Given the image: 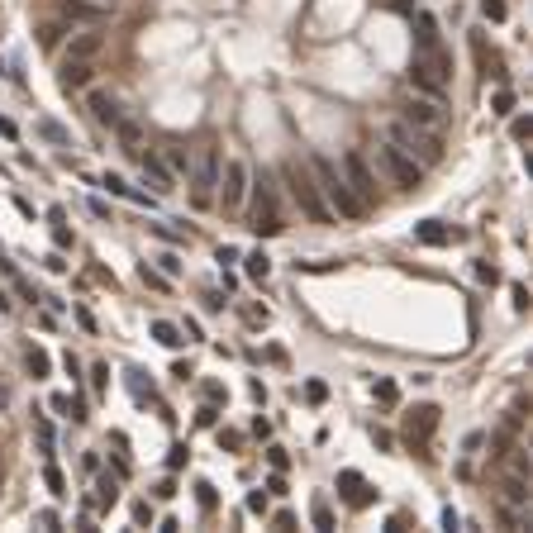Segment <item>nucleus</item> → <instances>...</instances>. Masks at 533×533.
Segmentation results:
<instances>
[{
	"mask_svg": "<svg viewBox=\"0 0 533 533\" xmlns=\"http://www.w3.org/2000/svg\"><path fill=\"white\" fill-rule=\"evenodd\" d=\"M310 176L314 186H319V195H324V205H329V215H343V220H362L367 215V205L352 195V186L343 181V172H338V162H329V157H310Z\"/></svg>",
	"mask_w": 533,
	"mask_h": 533,
	"instance_id": "nucleus-1",
	"label": "nucleus"
},
{
	"mask_svg": "<svg viewBox=\"0 0 533 533\" xmlns=\"http://www.w3.org/2000/svg\"><path fill=\"white\" fill-rule=\"evenodd\" d=\"M386 143H395L400 153H409L419 167L443 162V139H438V134H429V129H419V124H409V119H400V124L386 129Z\"/></svg>",
	"mask_w": 533,
	"mask_h": 533,
	"instance_id": "nucleus-2",
	"label": "nucleus"
},
{
	"mask_svg": "<svg viewBox=\"0 0 533 533\" xmlns=\"http://www.w3.org/2000/svg\"><path fill=\"white\" fill-rule=\"evenodd\" d=\"M448 53L443 48H419L414 58H409V86L424 95H443L448 91Z\"/></svg>",
	"mask_w": 533,
	"mask_h": 533,
	"instance_id": "nucleus-3",
	"label": "nucleus"
},
{
	"mask_svg": "<svg viewBox=\"0 0 533 533\" xmlns=\"http://www.w3.org/2000/svg\"><path fill=\"white\" fill-rule=\"evenodd\" d=\"M190 200L195 210H210L215 205V186H220V143H205L200 153L190 157Z\"/></svg>",
	"mask_w": 533,
	"mask_h": 533,
	"instance_id": "nucleus-4",
	"label": "nucleus"
},
{
	"mask_svg": "<svg viewBox=\"0 0 533 533\" xmlns=\"http://www.w3.org/2000/svg\"><path fill=\"white\" fill-rule=\"evenodd\" d=\"M281 181L291 186V200L300 205V215H310L314 224H324V220H329V205H324V195H319V186H314V176L305 172V167L286 162V167H281Z\"/></svg>",
	"mask_w": 533,
	"mask_h": 533,
	"instance_id": "nucleus-5",
	"label": "nucleus"
},
{
	"mask_svg": "<svg viewBox=\"0 0 533 533\" xmlns=\"http://www.w3.org/2000/svg\"><path fill=\"white\" fill-rule=\"evenodd\" d=\"M252 190H257V205H252V234H257V238H276L286 229V224H281V205H276V190H271L266 176Z\"/></svg>",
	"mask_w": 533,
	"mask_h": 533,
	"instance_id": "nucleus-6",
	"label": "nucleus"
},
{
	"mask_svg": "<svg viewBox=\"0 0 533 533\" xmlns=\"http://www.w3.org/2000/svg\"><path fill=\"white\" fill-rule=\"evenodd\" d=\"M338 172H343V181L352 186V195H357L367 210L377 205V176H372V167H367V157H362L357 148H352V153H343V167H338Z\"/></svg>",
	"mask_w": 533,
	"mask_h": 533,
	"instance_id": "nucleus-7",
	"label": "nucleus"
},
{
	"mask_svg": "<svg viewBox=\"0 0 533 533\" xmlns=\"http://www.w3.org/2000/svg\"><path fill=\"white\" fill-rule=\"evenodd\" d=\"M220 200H224V210H238V205L248 200V162H238V157H229L224 162V172H220Z\"/></svg>",
	"mask_w": 533,
	"mask_h": 533,
	"instance_id": "nucleus-8",
	"label": "nucleus"
},
{
	"mask_svg": "<svg viewBox=\"0 0 533 533\" xmlns=\"http://www.w3.org/2000/svg\"><path fill=\"white\" fill-rule=\"evenodd\" d=\"M381 162H386V172L395 176V186L414 190V186H419V181H424V167H419V162H414V157H409V153H400L395 143H386V148H381Z\"/></svg>",
	"mask_w": 533,
	"mask_h": 533,
	"instance_id": "nucleus-9",
	"label": "nucleus"
},
{
	"mask_svg": "<svg viewBox=\"0 0 533 533\" xmlns=\"http://www.w3.org/2000/svg\"><path fill=\"white\" fill-rule=\"evenodd\" d=\"M405 119H409V124H419V129H429V134H443V124H448L443 105H438V100H429V95H414V100H409Z\"/></svg>",
	"mask_w": 533,
	"mask_h": 533,
	"instance_id": "nucleus-10",
	"label": "nucleus"
},
{
	"mask_svg": "<svg viewBox=\"0 0 533 533\" xmlns=\"http://www.w3.org/2000/svg\"><path fill=\"white\" fill-rule=\"evenodd\" d=\"M100 48H105V33H100V24H91L86 33H72V43H67V63H95V58H100Z\"/></svg>",
	"mask_w": 533,
	"mask_h": 533,
	"instance_id": "nucleus-11",
	"label": "nucleus"
},
{
	"mask_svg": "<svg viewBox=\"0 0 533 533\" xmlns=\"http://www.w3.org/2000/svg\"><path fill=\"white\" fill-rule=\"evenodd\" d=\"M438 429V405H419L414 414H409V429H405V443L409 448H424L429 443V434Z\"/></svg>",
	"mask_w": 533,
	"mask_h": 533,
	"instance_id": "nucleus-12",
	"label": "nucleus"
},
{
	"mask_svg": "<svg viewBox=\"0 0 533 533\" xmlns=\"http://www.w3.org/2000/svg\"><path fill=\"white\" fill-rule=\"evenodd\" d=\"M63 19H72V24H105V0H63Z\"/></svg>",
	"mask_w": 533,
	"mask_h": 533,
	"instance_id": "nucleus-13",
	"label": "nucleus"
},
{
	"mask_svg": "<svg viewBox=\"0 0 533 533\" xmlns=\"http://www.w3.org/2000/svg\"><path fill=\"white\" fill-rule=\"evenodd\" d=\"M86 110H91V119L95 124H105V129H114L124 114H119V100L114 95H105V91H91L86 95Z\"/></svg>",
	"mask_w": 533,
	"mask_h": 533,
	"instance_id": "nucleus-14",
	"label": "nucleus"
},
{
	"mask_svg": "<svg viewBox=\"0 0 533 533\" xmlns=\"http://www.w3.org/2000/svg\"><path fill=\"white\" fill-rule=\"evenodd\" d=\"M139 167H143V176L153 181V190H176V176H172V167L162 162V157H153V153H139Z\"/></svg>",
	"mask_w": 533,
	"mask_h": 533,
	"instance_id": "nucleus-15",
	"label": "nucleus"
},
{
	"mask_svg": "<svg viewBox=\"0 0 533 533\" xmlns=\"http://www.w3.org/2000/svg\"><path fill=\"white\" fill-rule=\"evenodd\" d=\"M414 238H419L424 248H443V243L462 238V229H448V224H438V220H424V224H414Z\"/></svg>",
	"mask_w": 533,
	"mask_h": 533,
	"instance_id": "nucleus-16",
	"label": "nucleus"
},
{
	"mask_svg": "<svg viewBox=\"0 0 533 533\" xmlns=\"http://www.w3.org/2000/svg\"><path fill=\"white\" fill-rule=\"evenodd\" d=\"M91 77H95V67H91V63H67V58H63L58 86H63V91H81V86H91Z\"/></svg>",
	"mask_w": 533,
	"mask_h": 533,
	"instance_id": "nucleus-17",
	"label": "nucleus"
},
{
	"mask_svg": "<svg viewBox=\"0 0 533 533\" xmlns=\"http://www.w3.org/2000/svg\"><path fill=\"white\" fill-rule=\"evenodd\" d=\"M338 486H343V495H348V505H372V486H367V481H362L357 471H338Z\"/></svg>",
	"mask_w": 533,
	"mask_h": 533,
	"instance_id": "nucleus-18",
	"label": "nucleus"
},
{
	"mask_svg": "<svg viewBox=\"0 0 533 533\" xmlns=\"http://www.w3.org/2000/svg\"><path fill=\"white\" fill-rule=\"evenodd\" d=\"M114 134H119V148H124L129 157L143 153V129L134 124V119H119V124H114Z\"/></svg>",
	"mask_w": 533,
	"mask_h": 533,
	"instance_id": "nucleus-19",
	"label": "nucleus"
},
{
	"mask_svg": "<svg viewBox=\"0 0 533 533\" xmlns=\"http://www.w3.org/2000/svg\"><path fill=\"white\" fill-rule=\"evenodd\" d=\"M414 38H419V48H438V19L434 15H414Z\"/></svg>",
	"mask_w": 533,
	"mask_h": 533,
	"instance_id": "nucleus-20",
	"label": "nucleus"
},
{
	"mask_svg": "<svg viewBox=\"0 0 533 533\" xmlns=\"http://www.w3.org/2000/svg\"><path fill=\"white\" fill-rule=\"evenodd\" d=\"M243 271H248L252 281H266V276H271V257H266L262 248H257V252H248V257H243Z\"/></svg>",
	"mask_w": 533,
	"mask_h": 533,
	"instance_id": "nucleus-21",
	"label": "nucleus"
},
{
	"mask_svg": "<svg viewBox=\"0 0 533 533\" xmlns=\"http://www.w3.org/2000/svg\"><path fill=\"white\" fill-rule=\"evenodd\" d=\"M153 338H157L162 348H181V343H186V338H181V329H176L172 319H153Z\"/></svg>",
	"mask_w": 533,
	"mask_h": 533,
	"instance_id": "nucleus-22",
	"label": "nucleus"
},
{
	"mask_svg": "<svg viewBox=\"0 0 533 533\" xmlns=\"http://www.w3.org/2000/svg\"><path fill=\"white\" fill-rule=\"evenodd\" d=\"M24 367H29V377H33V381H43L48 372H53V362H48L43 348H29V352H24Z\"/></svg>",
	"mask_w": 533,
	"mask_h": 533,
	"instance_id": "nucleus-23",
	"label": "nucleus"
},
{
	"mask_svg": "<svg viewBox=\"0 0 533 533\" xmlns=\"http://www.w3.org/2000/svg\"><path fill=\"white\" fill-rule=\"evenodd\" d=\"M505 500L515 505V510H524V505H529V490H524V476H510V481H505Z\"/></svg>",
	"mask_w": 533,
	"mask_h": 533,
	"instance_id": "nucleus-24",
	"label": "nucleus"
},
{
	"mask_svg": "<svg viewBox=\"0 0 533 533\" xmlns=\"http://www.w3.org/2000/svg\"><path fill=\"white\" fill-rule=\"evenodd\" d=\"M310 515H314V529H333V510H329V500H324V495H314Z\"/></svg>",
	"mask_w": 533,
	"mask_h": 533,
	"instance_id": "nucleus-25",
	"label": "nucleus"
},
{
	"mask_svg": "<svg viewBox=\"0 0 533 533\" xmlns=\"http://www.w3.org/2000/svg\"><path fill=\"white\" fill-rule=\"evenodd\" d=\"M38 134H43L48 143H63V148H67V143H72V134H67L63 124H53V119H38Z\"/></svg>",
	"mask_w": 533,
	"mask_h": 533,
	"instance_id": "nucleus-26",
	"label": "nucleus"
},
{
	"mask_svg": "<svg viewBox=\"0 0 533 533\" xmlns=\"http://www.w3.org/2000/svg\"><path fill=\"white\" fill-rule=\"evenodd\" d=\"M114 500H119V481H110V476H100V495H95V505H100V510H110Z\"/></svg>",
	"mask_w": 533,
	"mask_h": 533,
	"instance_id": "nucleus-27",
	"label": "nucleus"
},
{
	"mask_svg": "<svg viewBox=\"0 0 533 533\" xmlns=\"http://www.w3.org/2000/svg\"><path fill=\"white\" fill-rule=\"evenodd\" d=\"M43 481H48V490H53V495H58V500H63V495H67V481H63V471L53 467V462H48V471H43Z\"/></svg>",
	"mask_w": 533,
	"mask_h": 533,
	"instance_id": "nucleus-28",
	"label": "nucleus"
},
{
	"mask_svg": "<svg viewBox=\"0 0 533 533\" xmlns=\"http://www.w3.org/2000/svg\"><path fill=\"white\" fill-rule=\"evenodd\" d=\"M481 15H486L490 24H500V19L510 15V5H505V0H481Z\"/></svg>",
	"mask_w": 533,
	"mask_h": 533,
	"instance_id": "nucleus-29",
	"label": "nucleus"
},
{
	"mask_svg": "<svg viewBox=\"0 0 533 533\" xmlns=\"http://www.w3.org/2000/svg\"><path fill=\"white\" fill-rule=\"evenodd\" d=\"M195 500H200V510H205V515H210V510L220 505V500H215V486H210V481H195Z\"/></svg>",
	"mask_w": 533,
	"mask_h": 533,
	"instance_id": "nucleus-30",
	"label": "nucleus"
},
{
	"mask_svg": "<svg viewBox=\"0 0 533 533\" xmlns=\"http://www.w3.org/2000/svg\"><path fill=\"white\" fill-rule=\"evenodd\" d=\"M167 167H172V172H186V167H190L186 148H176V143H172V148H167Z\"/></svg>",
	"mask_w": 533,
	"mask_h": 533,
	"instance_id": "nucleus-31",
	"label": "nucleus"
},
{
	"mask_svg": "<svg viewBox=\"0 0 533 533\" xmlns=\"http://www.w3.org/2000/svg\"><path fill=\"white\" fill-rule=\"evenodd\" d=\"M377 400L381 405H395V400H400V386H395V381H377Z\"/></svg>",
	"mask_w": 533,
	"mask_h": 533,
	"instance_id": "nucleus-32",
	"label": "nucleus"
},
{
	"mask_svg": "<svg viewBox=\"0 0 533 533\" xmlns=\"http://www.w3.org/2000/svg\"><path fill=\"white\" fill-rule=\"evenodd\" d=\"M100 186L110 190V195H129V181H124V176H114V172H105V176H100Z\"/></svg>",
	"mask_w": 533,
	"mask_h": 533,
	"instance_id": "nucleus-33",
	"label": "nucleus"
},
{
	"mask_svg": "<svg viewBox=\"0 0 533 533\" xmlns=\"http://www.w3.org/2000/svg\"><path fill=\"white\" fill-rule=\"evenodd\" d=\"M157 266H162V276H181V257H176V252H162Z\"/></svg>",
	"mask_w": 533,
	"mask_h": 533,
	"instance_id": "nucleus-34",
	"label": "nucleus"
},
{
	"mask_svg": "<svg viewBox=\"0 0 533 533\" xmlns=\"http://www.w3.org/2000/svg\"><path fill=\"white\" fill-rule=\"evenodd\" d=\"M139 276H143V286H157V291H167V281H172V276H162V271H153L148 262H143V271H139Z\"/></svg>",
	"mask_w": 533,
	"mask_h": 533,
	"instance_id": "nucleus-35",
	"label": "nucleus"
},
{
	"mask_svg": "<svg viewBox=\"0 0 533 533\" xmlns=\"http://www.w3.org/2000/svg\"><path fill=\"white\" fill-rule=\"evenodd\" d=\"M490 110H495V114H510V110H515V91H495Z\"/></svg>",
	"mask_w": 533,
	"mask_h": 533,
	"instance_id": "nucleus-36",
	"label": "nucleus"
},
{
	"mask_svg": "<svg viewBox=\"0 0 533 533\" xmlns=\"http://www.w3.org/2000/svg\"><path fill=\"white\" fill-rule=\"evenodd\" d=\"M510 134H515V143H529V134H533V119H524V114H519L515 124H510Z\"/></svg>",
	"mask_w": 533,
	"mask_h": 533,
	"instance_id": "nucleus-37",
	"label": "nucleus"
},
{
	"mask_svg": "<svg viewBox=\"0 0 533 533\" xmlns=\"http://www.w3.org/2000/svg\"><path fill=\"white\" fill-rule=\"evenodd\" d=\"M305 395H310V405H324V400H329V386H324V381H310Z\"/></svg>",
	"mask_w": 533,
	"mask_h": 533,
	"instance_id": "nucleus-38",
	"label": "nucleus"
},
{
	"mask_svg": "<svg viewBox=\"0 0 533 533\" xmlns=\"http://www.w3.org/2000/svg\"><path fill=\"white\" fill-rule=\"evenodd\" d=\"M476 281H481V286H495V281H500V271H495V266H486V262H476Z\"/></svg>",
	"mask_w": 533,
	"mask_h": 533,
	"instance_id": "nucleus-39",
	"label": "nucleus"
},
{
	"mask_svg": "<svg viewBox=\"0 0 533 533\" xmlns=\"http://www.w3.org/2000/svg\"><path fill=\"white\" fill-rule=\"evenodd\" d=\"M266 457H271V467H276V471H286V467H291V457H286V448H266Z\"/></svg>",
	"mask_w": 533,
	"mask_h": 533,
	"instance_id": "nucleus-40",
	"label": "nucleus"
},
{
	"mask_svg": "<svg viewBox=\"0 0 533 533\" xmlns=\"http://www.w3.org/2000/svg\"><path fill=\"white\" fill-rule=\"evenodd\" d=\"M134 524H153V505H148V500L134 505Z\"/></svg>",
	"mask_w": 533,
	"mask_h": 533,
	"instance_id": "nucleus-41",
	"label": "nucleus"
},
{
	"mask_svg": "<svg viewBox=\"0 0 533 533\" xmlns=\"http://www.w3.org/2000/svg\"><path fill=\"white\" fill-rule=\"evenodd\" d=\"M248 510L252 515H266V495L262 490H248Z\"/></svg>",
	"mask_w": 533,
	"mask_h": 533,
	"instance_id": "nucleus-42",
	"label": "nucleus"
},
{
	"mask_svg": "<svg viewBox=\"0 0 533 533\" xmlns=\"http://www.w3.org/2000/svg\"><path fill=\"white\" fill-rule=\"evenodd\" d=\"M105 377H110V367H91V386L95 391H105Z\"/></svg>",
	"mask_w": 533,
	"mask_h": 533,
	"instance_id": "nucleus-43",
	"label": "nucleus"
},
{
	"mask_svg": "<svg viewBox=\"0 0 533 533\" xmlns=\"http://www.w3.org/2000/svg\"><path fill=\"white\" fill-rule=\"evenodd\" d=\"M53 409H58V414H67V419H72V395H53Z\"/></svg>",
	"mask_w": 533,
	"mask_h": 533,
	"instance_id": "nucleus-44",
	"label": "nucleus"
},
{
	"mask_svg": "<svg viewBox=\"0 0 533 533\" xmlns=\"http://www.w3.org/2000/svg\"><path fill=\"white\" fill-rule=\"evenodd\" d=\"M53 238H58V248H72V229H67V224H58V229H53Z\"/></svg>",
	"mask_w": 533,
	"mask_h": 533,
	"instance_id": "nucleus-45",
	"label": "nucleus"
},
{
	"mask_svg": "<svg viewBox=\"0 0 533 533\" xmlns=\"http://www.w3.org/2000/svg\"><path fill=\"white\" fill-rule=\"evenodd\" d=\"M38 43H43V48H53V43H58V24H43V33H38Z\"/></svg>",
	"mask_w": 533,
	"mask_h": 533,
	"instance_id": "nucleus-46",
	"label": "nucleus"
},
{
	"mask_svg": "<svg viewBox=\"0 0 533 533\" xmlns=\"http://www.w3.org/2000/svg\"><path fill=\"white\" fill-rule=\"evenodd\" d=\"M105 5H110V0H105Z\"/></svg>",
	"mask_w": 533,
	"mask_h": 533,
	"instance_id": "nucleus-47",
	"label": "nucleus"
}]
</instances>
